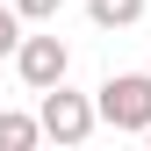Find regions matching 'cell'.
Wrapping results in <instances>:
<instances>
[{
    "label": "cell",
    "instance_id": "6da1fadb",
    "mask_svg": "<svg viewBox=\"0 0 151 151\" xmlns=\"http://www.w3.org/2000/svg\"><path fill=\"white\" fill-rule=\"evenodd\" d=\"M93 108H101L108 129L144 137V129H151V72H108L101 93H93Z\"/></svg>",
    "mask_w": 151,
    "mask_h": 151
},
{
    "label": "cell",
    "instance_id": "8992f818",
    "mask_svg": "<svg viewBox=\"0 0 151 151\" xmlns=\"http://www.w3.org/2000/svg\"><path fill=\"white\" fill-rule=\"evenodd\" d=\"M22 43V7H0V58Z\"/></svg>",
    "mask_w": 151,
    "mask_h": 151
},
{
    "label": "cell",
    "instance_id": "277c9868",
    "mask_svg": "<svg viewBox=\"0 0 151 151\" xmlns=\"http://www.w3.org/2000/svg\"><path fill=\"white\" fill-rule=\"evenodd\" d=\"M43 137V115H14V108H0V151H29Z\"/></svg>",
    "mask_w": 151,
    "mask_h": 151
},
{
    "label": "cell",
    "instance_id": "7a4b0ae2",
    "mask_svg": "<svg viewBox=\"0 0 151 151\" xmlns=\"http://www.w3.org/2000/svg\"><path fill=\"white\" fill-rule=\"evenodd\" d=\"M36 115H43V137H58V144H86L93 122H101V108L58 79V86H43V108H36Z\"/></svg>",
    "mask_w": 151,
    "mask_h": 151
},
{
    "label": "cell",
    "instance_id": "ba28073f",
    "mask_svg": "<svg viewBox=\"0 0 151 151\" xmlns=\"http://www.w3.org/2000/svg\"><path fill=\"white\" fill-rule=\"evenodd\" d=\"M144 137H151V129H144Z\"/></svg>",
    "mask_w": 151,
    "mask_h": 151
},
{
    "label": "cell",
    "instance_id": "5b68a950",
    "mask_svg": "<svg viewBox=\"0 0 151 151\" xmlns=\"http://www.w3.org/2000/svg\"><path fill=\"white\" fill-rule=\"evenodd\" d=\"M86 14H93V29H129L144 14V0H86Z\"/></svg>",
    "mask_w": 151,
    "mask_h": 151
},
{
    "label": "cell",
    "instance_id": "3957f363",
    "mask_svg": "<svg viewBox=\"0 0 151 151\" xmlns=\"http://www.w3.org/2000/svg\"><path fill=\"white\" fill-rule=\"evenodd\" d=\"M14 72H22V86H58L65 72H72V50L58 43V36H22V43H14Z\"/></svg>",
    "mask_w": 151,
    "mask_h": 151
},
{
    "label": "cell",
    "instance_id": "52a82bcc",
    "mask_svg": "<svg viewBox=\"0 0 151 151\" xmlns=\"http://www.w3.org/2000/svg\"><path fill=\"white\" fill-rule=\"evenodd\" d=\"M14 7H22V22H50V14H58L65 0H14Z\"/></svg>",
    "mask_w": 151,
    "mask_h": 151
}]
</instances>
